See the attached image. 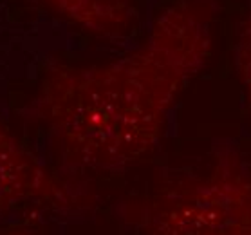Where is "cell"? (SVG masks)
Returning <instances> with one entry per match:
<instances>
[{"label":"cell","mask_w":251,"mask_h":235,"mask_svg":"<svg viewBox=\"0 0 251 235\" xmlns=\"http://www.w3.org/2000/svg\"><path fill=\"white\" fill-rule=\"evenodd\" d=\"M235 67L251 104V9L235 33Z\"/></svg>","instance_id":"5b68a950"},{"label":"cell","mask_w":251,"mask_h":235,"mask_svg":"<svg viewBox=\"0 0 251 235\" xmlns=\"http://www.w3.org/2000/svg\"><path fill=\"white\" fill-rule=\"evenodd\" d=\"M63 20L85 33L116 38L128 33L137 18V0H44Z\"/></svg>","instance_id":"277c9868"},{"label":"cell","mask_w":251,"mask_h":235,"mask_svg":"<svg viewBox=\"0 0 251 235\" xmlns=\"http://www.w3.org/2000/svg\"><path fill=\"white\" fill-rule=\"evenodd\" d=\"M213 44L210 2L176 0L123 56L49 71L31 114L75 163L125 168L161 141L183 91L210 62Z\"/></svg>","instance_id":"6da1fadb"},{"label":"cell","mask_w":251,"mask_h":235,"mask_svg":"<svg viewBox=\"0 0 251 235\" xmlns=\"http://www.w3.org/2000/svg\"><path fill=\"white\" fill-rule=\"evenodd\" d=\"M143 235H251V174L233 152L210 170L161 188L143 212Z\"/></svg>","instance_id":"7a4b0ae2"},{"label":"cell","mask_w":251,"mask_h":235,"mask_svg":"<svg viewBox=\"0 0 251 235\" xmlns=\"http://www.w3.org/2000/svg\"><path fill=\"white\" fill-rule=\"evenodd\" d=\"M69 190L0 123V219L29 201L60 203Z\"/></svg>","instance_id":"3957f363"},{"label":"cell","mask_w":251,"mask_h":235,"mask_svg":"<svg viewBox=\"0 0 251 235\" xmlns=\"http://www.w3.org/2000/svg\"><path fill=\"white\" fill-rule=\"evenodd\" d=\"M0 235H31L29 232H20V230H9V232H0Z\"/></svg>","instance_id":"8992f818"}]
</instances>
